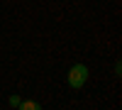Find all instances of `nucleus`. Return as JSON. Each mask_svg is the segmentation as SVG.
Segmentation results:
<instances>
[{"instance_id":"1","label":"nucleus","mask_w":122,"mask_h":110,"mask_svg":"<svg viewBox=\"0 0 122 110\" xmlns=\"http://www.w3.org/2000/svg\"><path fill=\"white\" fill-rule=\"evenodd\" d=\"M66 81H68V86L71 88H83L86 83H88V66L86 64H73L68 68V76H66Z\"/></svg>"},{"instance_id":"2","label":"nucleus","mask_w":122,"mask_h":110,"mask_svg":"<svg viewBox=\"0 0 122 110\" xmlns=\"http://www.w3.org/2000/svg\"><path fill=\"white\" fill-rule=\"evenodd\" d=\"M17 110H42V103H37V100H32V98H27V100H22L17 105Z\"/></svg>"},{"instance_id":"3","label":"nucleus","mask_w":122,"mask_h":110,"mask_svg":"<svg viewBox=\"0 0 122 110\" xmlns=\"http://www.w3.org/2000/svg\"><path fill=\"white\" fill-rule=\"evenodd\" d=\"M20 103H22V98H20L17 93H12V95H10V108H17Z\"/></svg>"}]
</instances>
